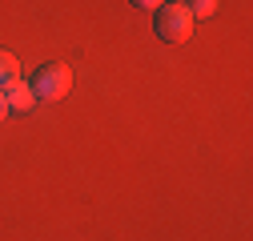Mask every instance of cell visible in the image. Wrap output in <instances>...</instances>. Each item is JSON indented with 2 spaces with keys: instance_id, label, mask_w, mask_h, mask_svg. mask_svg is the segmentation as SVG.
I'll return each mask as SVG.
<instances>
[{
  "instance_id": "obj_7",
  "label": "cell",
  "mask_w": 253,
  "mask_h": 241,
  "mask_svg": "<svg viewBox=\"0 0 253 241\" xmlns=\"http://www.w3.org/2000/svg\"><path fill=\"white\" fill-rule=\"evenodd\" d=\"M8 113H12V109H8V101H4V93H0V120H4Z\"/></svg>"
},
{
  "instance_id": "obj_5",
  "label": "cell",
  "mask_w": 253,
  "mask_h": 241,
  "mask_svg": "<svg viewBox=\"0 0 253 241\" xmlns=\"http://www.w3.org/2000/svg\"><path fill=\"white\" fill-rule=\"evenodd\" d=\"M189 12H193V20L213 16V12H217V0H193V4H189Z\"/></svg>"
},
{
  "instance_id": "obj_3",
  "label": "cell",
  "mask_w": 253,
  "mask_h": 241,
  "mask_svg": "<svg viewBox=\"0 0 253 241\" xmlns=\"http://www.w3.org/2000/svg\"><path fill=\"white\" fill-rule=\"evenodd\" d=\"M0 93H4V101H8V109H12V113H24V109H33V105H37V97H33V84H24L20 77H16L12 84H4Z\"/></svg>"
},
{
  "instance_id": "obj_2",
  "label": "cell",
  "mask_w": 253,
  "mask_h": 241,
  "mask_svg": "<svg viewBox=\"0 0 253 241\" xmlns=\"http://www.w3.org/2000/svg\"><path fill=\"white\" fill-rule=\"evenodd\" d=\"M33 97L37 101H60L73 88V73H69V65H60V60H48V65H41L37 73H33Z\"/></svg>"
},
{
  "instance_id": "obj_8",
  "label": "cell",
  "mask_w": 253,
  "mask_h": 241,
  "mask_svg": "<svg viewBox=\"0 0 253 241\" xmlns=\"http://www.w3.org/2000/svg\"><path fill=\"white\" fill-rule=\"evenodd\" d=\"M177 4H189V0H177Z\"/></svg>"
},
{
  "instance_id": "obj_6",
  "label": "cell",
  "mask_w": 253,
  "mask_h": 241,
  "mask_svg": "<svg viewBox=\"0 0 253 241\" xmlns=\"http://www.w3.org/2000/svg\"><path fill=\"white\" fill-rule=\"evenodd\" d=\"M129 4H133V8H145V12H157L165 0H129Z\"/></svg>"
},
{
  "instance_id": "obj_1",
  "label": "cell",
  "mask_w": 253,
  "mask_h": 241,
  "mask_svg": "<svg viewBox=\"0 0 253 241\" xmlns=\"http://www.w3.org/2000/svg\"><path fill=\"white\" fill-rule=\"evenodd\" d=\"M193 24H197V20H193V12H189V4H177V0H165V4L153 12V28H157V37L169 40V44L189 40Z\"/></svg>"
},
{
  "instance_id": "obj_4",
  "label": "cell",
  "mask_w": 253,
  "mask_h": 241,
  "mask_svg": "<svg viewBox=\"0 0 253 241\" xmlns=\"http://www.w3.org/2000/svg\"><path fill=\"white\" fill-rule=\"evenodd\" d=\"M20 77V60L8 52V48H0V88H4V84H12Z\"/></svg>"
}]
</instances>
